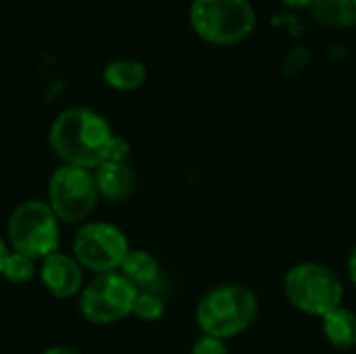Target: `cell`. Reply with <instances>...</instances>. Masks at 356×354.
<instances>
[{"label":"cell","mask_w":356,"mask_h":354,"mask_svg":"<svg viewBox=\"0 0 356 354\" xmlns=\"http://www.w3.org/2000/svg\"><path fill=\"white\" fill-rule=\"evenodd\" d=\"M104 115L88 106H71L56 115L48 129V146L63 165L96 169L113 138Z\"/></svg>","instance_id":"obj_1"},{"label":"cell","mask_w":356,"mask_h":354,"mask_svg":"<svg viewBox=\"0 0 356 354\" xmlns=\"http://www.w3.org/2000/svg\"><path fill=\"white\" fill-rule=\"evenodd\" d=\"M259 317L257 294L238 284H223L211 288L196 307V321L202 334L232 340L244 334Z\"/></svg>","instance_id":"obj_2"},{"label":"cell","mask_w":356,"mask_h":354,"mask_svg":"<svg viewBox=\"0 0 356 354\" xmlns=\"http://www.w3.org/2000/svg\"><path fill=\"white\" fill-rule=\"evenodd\" d=\"M188 15L194 33L213 46L242 44L257 27L250 0H192Z\"/></svg>","instance_id":"obj_3"},{"label":"cell","mask_w":356,"mask_h":354,"mask_svg":"<svg viewBox=\"0 0 356 354\" xmlns=\"http://www.w3.org/2000/svg\"><path fill=\"white\" fill-rule=\"evenodd\" d=\"M6 242L10 250L44 261L60 250V221L46 200H23L8 217Z\"/></svg>","instance_id":"obj_4"},{"label":"cell","mask_w":356,"mask_h":354,"mask_svg":"<svg viewBox=\"0 0 356 354\" xmlns=\"http://www.w3.org/2000/svg\"><path fill=\"white\" fill-rule=\"evenodd\" d=\"M284 294L288 303L300 313L325 317L342 305L344 286L334 269L327 265L305 261L294 265L284 277Z\"/></svg>","instance_id":"obj_5"},{"label":"cell","mask_w":356,"mask_h":354,"mask_svg":"<svg viewBox=\"0 0 356 354\" xmlns=\"http://www.w3.org/2000/svg\"><path fill=\"white\" fill-rule=\"evenodd\" d=\"M100 200L92 169L60 165L48 179V204L65 225H81L96 211Z\"/></svg>","instance_id":"obj_6"},{"label":"cell","mask_w":356,"mask_h":354,"mask_svg":"<svg viewBox=\"0 0 356 354\" xmlns=\"http://www.w3.org/2000/svg\"><path fill=\"white\" fill-rule=\"evenodd\" d=\"M131 246L121 227L108 221H86L73 236L71 255L94 275L119 271Z\"/></svg>","instance_id":"obj_7"},{"label":"cell","mask_w":356,"mask_h":354,"mask_svg":"<svg viewBox=\"0 0 356 354\" xmlns=\"http://www.w3.org/2000/svg\"><path fill=\"white\" fill-rule=\"evenodd\" d=\"M140 290L121 273L94 275L79 294V313L92 325H113L134 315Z\"/></svg>","instance_id":"obj_8"},{"label":"cell","mask_w":356,"mask_h":354,"mask_svg":"<svg viewBox=\"0 0 356 354\" xmlns=\"http://www.w3.org/2000/svg\"><path fill=\"white\" fill-rule=\"evenodd\" d=\"M38 275H40L44 290L50 296L60 298V300L79 296L86 286L83 267L77 263L73 255H65L60 250L40 261Z\"/></svg>","instance_id":"obj_9"},{"label":"cell","mask_w":356,"mask_h":354,"mask_svg":"<svg viewBox=\"0 0 356 354\" xmlns=\"http://www.w3.org/2000/svg\"><path fill=\"white\" fill-rule=\"evenodd\" d=\"M96 188L106 202H125L136 190V173L127 163H102L94 169Z\"/></svg>","instance_id":"obj_10"},{"label":"cell","mask_w":356,"mask_h":354,"mask_svg":"<svg viewBox=\"0 0 356 354\" xmlns=\"http://www.w3.org/2000/svg\"><path fill=\"white\" fill-rule=\"evenodd\" d=\"M102 79L108 88L117 92H134L146 83L148 69L144 63L134 58H115L102 69Z\"/></svg>","instance_id":"obj_11"},{"label":"cell","mask_w":356,"mask_h":354,"mask_svg":"<svg viewBox=\"0 0 356 354\" xmlns=\"http://www.w3.org/2000/svg\"><path fill=\"white\" fill-rule=\"evenodd\" d=\"M323 334L334 348L350 351L356 346V313L353 309L340 305L321 317Z\"/></svg>","instance_id":"obj_12"},{"label":"cell","mask_w":356,"mask_h":354,"mask_svg":"<svg viewBox=\"0 0 356 354\" xmlns=\"http://www.w3.org/2000/svg\"><path fill=\"white\" fill-rule=\"evenodd\" d=\"M119 271L142 292V290H148L150 286H154L159 282V277H161V263L148 250H140V248L134 250L131 248Z\"/></svg>","instance_id":"obj_13"},{"label":"cell","mask_w":356,"mask_h":354,"mask_svg":"<svg viewBox=\"0 0 356 354\" xmlns=\"http://www.w3.org/2000/svg\"><path fill=\"white\" fill-rule=\"evenodd\" d=\"M311 17L321 27L350 29L356 27V4L355 0H315Z\"/></svg>","instance_id":"obj_14"},{"label":"cell","mask_w":356,"mask_h":354,"mask_svg":"<svg viewBox=\"0 0 356 354\" xmlns=\"http://www.w3.org/2000/svg\"><path fill=\"white\" fill-rule=\"evenodd\" d=\"M38 273V267H35V261L21 255V252H15L10 250L6 261H4V267H2V277L10 284H27L35 277Z\"/></svg>","instance_id":"obj_15"},{"label":"cell","mask_w":356,"mask_h":354,"mask_svg":"<svg viewBox=\"0 0 356 354\" xmlns=\"http://www.w3.org/2000/svg\"><path fill=\"white\" fill-rule=\"evenodd\" d=\"M134 315L140 321H146V323L159 321L165 315V303H163V298L159 294H154L150 290H142L138 294V298H136Z\"/></svg>","instance_id":"obj_16"},{"label":"cell","mask_w":356,"mask_h":354,"mask_svg":"<svg viewBox=\"0 0 356 354\" xmlns=\"http://www.w3.org/2000/svg\"><path fill=\"white\" fill-rule=\"evenodd\" d=\"M309 61H311V50L305 44H294L282 63V71L286 77H294L309 65Z\"/></svg>","instance_id":"obj_17"},{"label":"cell","mask_w":356,"mask_h":354,"mask_svg":"<svg viewBox=\"0 0 356 354\" xmlns=\"http://www.w3.org/2000/svg\"><path fill=\"white\" fill-rule=\"evenodd\" d=\"M271 25L284 29L290 38H296V40L305 38V33H307V27L302 25V21L298 19V15L294 10H286V8L280 10V13H275L271 17Z\"/></svg>","instance_id":"obj_18"},{"label":"cell","mask_w":356,"mask_h":354,"mask_svg":"<svg viewBox=\"0 0 356 354\" xmlns=\"http://www.w3.org/2000/svg\"><path fill=\"white\" fill-rule=\"evenodd\" d=\"M131 152L129 142L123 136H113L104 148L102 163H127V156Z\"/></svg>","instance_id":"obj_19"},{"label":"cell","mask_w":356,"mask_h":354,"mask_svg":"<svg viewBox=\"0 0 356 354\" xmlns=\"http://www.w3.org/2000/svg\"><path fill=\"white\" fill-rule=\"evenodd\" d=\"M190 354H229V351H227L225 340H219V338H213V336L202 334V336L192 344Z\"/></svg>","instance_id":"obj_20"},{"label":"cell","mask_w":356,"mask_h":354,"mask_svg":"<svg viewBox=\"0 0 356 354\" xmlns=\"http://www.w3.org/2000/svg\"><path fill=\"white\" fill-rule=\"evenodd\" d=\"M284 4L286 10H302V8H311L315 0H280Z\"/></svg>","instance_id":"obj_21"},{"label":"cell","mask_w":356,"mask_h":354,"mask_svg":"<svg viewBox=\"0 0 356 354\" xmlns=\"http://www.w3.org/2000/svg\"><path fill=\"white\" fill-rule=\"evenodd\" d=\"M40 354H81L77 348L73 346H65V344H56V346H48L46 351H42Z\"/></svg>","instance_id":"obj_22"},{"label":"cell","mask_w":356,"mask_h":354,"mask_svg":"<svg viewBox=\"0 0 356 354\" xmlns=\"http://www.w3.org/2000/svg\"><path fill=\"white\" fill-rule=\"evenodd\" d=\"M327 54H330V58H332V61H344V58L348 56V50H346V48H342V46H332Z\"/></svg>","instance_id":"obj_23"},{"label":"cell","mask_w":356,"mask_h":354,"mask_svg":"<svg viewBox=\"0 0 356 354\" xmlns=\"http://www.w3.org/2000/svg\"><path fill=\"white\" fill-rule=\"evenodd\" d=\"M348 275H350V282L356 288V246L353 248L350 257H348Z\"/></svg>","instance_id":"obj_24"},{"label":"cell","mask_w":356,"mask_h":354,"mask_svg":"<svg viewBox=\"0 0 356 354\" xmlns=\"http://www.w3.org/2000/svg\"><path fill=\"white\" fill-rule=\"evenodd\" d=\"M8 252H10V246H8V242L0 236V275H2V267H4V261H6Z\"/></svg>","instance_id":"obj_25"},{"label":"cell","mask_w":356,"mask_h":354,"mask_svg":"<svg viewBox=\"0 0 356 354\" xmlns=\"http://www.w3.org/2000/svg\"><path fill=\"white\" fill-rule=\"evenodd\" d=\"M355 4H356V0H355Z\"/></svg>","instance_id":"obj_26"}]
</instances>
